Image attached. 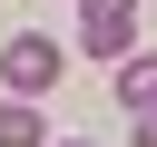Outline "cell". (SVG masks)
<instances>
[{
    "label": "cell",
    "instance_id": "6da1fadb",
    "mask_svg": "<svg viewBox=\"0 0 157 147\" xmlns=\"http://www.w3.org/2000/svg\"><path fill=\"white\" fill-rule=\"evenodd\" d=\"M59 69H69V59H59V39H49V29H20V39L0 49V88H10V98H39Z\"/></svg>",
    "mask_w": 157,
    "mask_h": 147
},
{
    "label": "cell",
    "instance_id": "7a4b0ae2",
    "mask_svg": "<svg viewBox=\"0 0 157 147\" xmlns=\"http://www.w3.org/2000/svg\"><path fill=\"white\" fill-rule=\"evenodd\" d=\"M78 39H88V59H128L137 49V0H78Z\"/></svg>",
    "mask_w": 157,
    "mask_h": 147
},
{
    "label": "cell",
    "instance_id": "3957f363",
    "mask_svg": "<svg viewBox=\"0 0 157 147\" xmlns=\"http://www.w3.org/2000/svg\"><path fill=\"white\" fill-rule=\"evenodd\" d=\"M0 147H49V127H39L29 98H0Z\"/></svg>",
    "mask_w": 157,
    "mask_h": 147
},
{
    "label": "cell",
    "instance_id": "277c9868",
    "mask_svg": "<svg viewBox=\"0 0 157 147\" xmlns=\"http://www.w3.org/2000/svg\"><path fill=\"white\" fill-rule=\"evenodd\" d=\"M118 98L128 108H157V59H118Z\"/></svg>",
    "mask_w": 157,
    "mask_h": 147
},
{
    "label": "cell",
    "instance_id": "5b68a950",
    "mask_svg": "<svg viewBox=\"0 0 157 147\" xmlns=\"http://www.w3.org/2000/svg\"><path fill=\"white\" fill-rule=\"evenodd\" d=\"M128 147H157V108H137V127H128Z\"/></svg>",
    "mask_w": 157,
    "mask_h": 147
},
{
    "label": "cell",
    "instance_id": "8992f818",
    "mask_svg": "<svg viewBox=\"0 0 157 147\" xmlns=\"http://www.w3.org/2000/svg\"><path fill=\"white\" fill-rule=\"evenodd\" d=\"M69 147H88V137H69Z\"/></svg>",
    "mask_w": 157,
    "mask_h": 147
}]
</instances>
